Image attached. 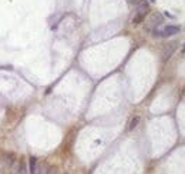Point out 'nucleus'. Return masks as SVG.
<instances>
[{
	"instance_id": "nucleus-1",
	"label": "nucleus",
	"mask_w": 185,
	"mask_h": 174,
	"mask_svg": "<svg viewBox=\"0 0 185 174\" xmlns=\"http://www.w3.org/2000/svg\"><path fill=\"white\" fill-rule=\"evenodd\" d=\"M150 13V3L148 0H138L135 9V14L132 17V24H140L142 23V20L147 17V14Z\"/></svg>"
},
{
	"instance_id": "nucleus-2",
	"label": "nucleus",
	"mask_w": 185,
	"mask_h": 174,
	"mask_svg": "<svg viewBox=\"0 0 185 174\" xmlns=\"http://www.w3.org/2000/svg\"><path fill=\"white\" fill-rule=\"evenodd\" d=\"M180 26H174V24H169V26H165V27L161 29H154L153 33L155 37H171V36H175L180 33Z\"/></svg>"
},
{
	"instance_id": "nucleus-3",
	"label": "nucleus",
	"mask_w": 185,
	"mask_h": 174,
	"mask_svg": "<svg viewBox=\"0 0 185 174\" xmlns=\"http://www.w3.org/2000/svg\"><path fill=\"white\" fill-rule=\"evenodd\" d=\"M164 22V16L161 13H154L153 16L150 17V20L147 23V30H154V29H157L161 23Z\"/></svg>"
},
{
	"instance_id": "nucleus-4",
	"label": "nucleus",
	"mask_w": 185,
	"mask_h": 174,
	"mask_svg": "<svg viewBox=\"0 0 185 174\" xmlns=\"http://www.w3.org/2000/svg\"><path fill=\"white\" fill-rule=\"evenodd\" d=\"M13 173L14 174H27V166H26V160L20 158L19 161H16L14 167H13Z\"/></svg>"
},
{
	"instance_id": "nucleus-5",
	"label": "nucleus",
	"mask_w": 185,
	"mask_h": 174,
	"mask_svg": "<svg viewBox=\"0 0 185 174\" xmlns=\"http://www.w3.org/2000/svg\"><path fill=\"white\" fill-rule=\"evenodd\" d=\"M177 49V43H171V44H167L165 46V49H164V53H162V60H168L172 53H174V50Z\"/></svg>"
},
{
	"instance_id": "nucleus-6",
	"label": "nucleus",
	"mask_w": 185,
	"mask_h": 174,
	"mask_svg": "<svg viewBox=\"0 0 185 174\" xmlns=\"http://www.w3.org/2000/svg\"><path fill=\"white\" fill-rule=\"evenodd\" d=\"M29 173L30 174L38 173V163L36 157H30V160H29Z\"/></svg>"
},
{
	"instance_id": "nucleus-7",
	"label": "nucleus",
	"mask_w": 185,
	"mask_h": 174,
	"mask_svg": "<svg viewBox=\"0 0 185 174\" xmlns=\"http://www.w3.org/2000/svg\"><path fill=\"white\" fill-rule=\"evenodd\" d=\"M138 123H140V117H138V116L132 117V119H131V121L128 123V130H130V131H131V130H134L137 126H138Z\"/></svg>"
},
{
	"instance_id": "nucleus-8",
	"label": "nucleus",
	"mask_w": 185,
	"mask_h": 174,
	"mask_svg": "<svg viewBox=\"0 0 185 174\" xmlns=\"http://www.w3.org/2000/svg\"><path fill=\"white\" fill-rule=\"evenodd\" d=\"M46 174H59V169L54 167V166H53V167H49V170L46 171Z\"/></svg>"
},
{
	"instance_id": "nucleus-9",
	"label": "nucleus",
	"mask_w": 185,
	"mask_h": 174,
	"mask_svg": "<svg viewBox=\"0 0 185 174\" xmlns=\"http://www.w3.org/2000/svg\"><path fill=\"white\" fill-rule=\"evenodd\" d=\"M128 3H131V5H132V3H135V0H128Z\"/></svg>"
},
{
	"instance_id": "nucleus-10",
	"label": "nucleus",
	"mask_w": 185,
	"mask_h": 174,
	"mask_svg": "<svg viewBox=\"0 0 185 174\" xmlns=\"http://www.w3.org/2000/svg\"><path fill=\"white\" fill-rule=\"evenodd\" d=\"M150 2H153V3H154V2H155V0H150Z\"/></svg>"
},
{
	"instance_id": "nucleus-11",
	"label": "nucleus",
	"mask_w": 185,
	"mask_h": 174,
	"mask_svg": "<svg viewBox=\"0 0 185 174\" xmlns=\"http://www.w3.org/2000/svg\"><path fill=\"white\" fill-rule=\"evenodd\" d=\"M184 51H185V46H184Z\"/></svg>"
},
{
	"instance_id": "nucleus-12",
	"label": "nucleus",
	"mask_w": 185,
	"mask_h": 174,
	"mask_svg": "<svg viewBox=\"0 0 185 174\" xmlns=\"http://www.w3.org/2000/svg\"><path fill=\"white\" fill-rule=\"evenodd\" d=\"M65 174H68V173H65Z\"/></svg>"
}]
</instances>
